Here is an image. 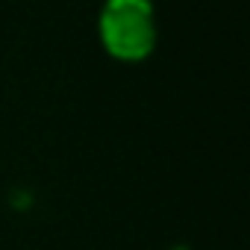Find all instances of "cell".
<instances>
[{
  "label": "cell",
  "mask_w": 250,
  "mask_h": 250,
  "mask_svg": "<svg viewBox=\"0 0 250 250\" xmlns=\"http://www.w3.org/2000/svg\"><path fill=\"white\" fill-rule=\"evenodd\" d=\"M103 44L118 59H142L156 42L147 0H109L100 21Z\"/></svg>",
  "instance_id": "1"
}]
</instances>
